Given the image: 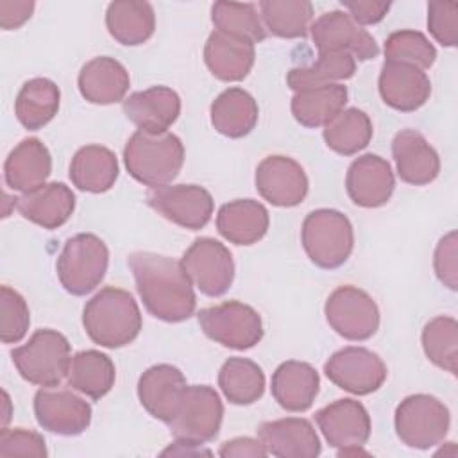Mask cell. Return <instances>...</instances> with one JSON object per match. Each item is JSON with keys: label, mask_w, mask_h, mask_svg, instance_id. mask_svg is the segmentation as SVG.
I'll list each match as a JSON object with an SVG mask.
<instances>
[{"label": "cell", "mask_w": 458, "mask_h": 458, "mask_svg": "<svg viewBox=\"0 0 458 458\" xmlns=\"http://www.w3.org/2000/svg\"><path fill=\"white\" fill-rule=\"evenodd\" d=\"M258 437L267 453L277 458H315L320 454V438L308 419L286 417L259 424Z\"/></svg>", "instance_id": "20"}, {"label": "cell", "mask_w": 458, "mask_h": 458, "mask_svg": "<svg viewBox=\"0 0 458 458\" xmlns=\"http://www.w3.org/2000/svg\"><path fill=\"white\" fill-rule=\"evenodd\" d=\"M267 208L254 199H236L220 206L216 213L218 233L234 245L258 243L268 231Z\"/></svg>", "instance_id": "29"}, {"label": "cell", "mask_w": 458, "mask_h": 458, "mask_svg": "<svg viewBox=\"0 0 458 458\" xmlns=\"http://www.w3.org/2000/svg\"><path fill=\"white\" fill-rule=\"evenodd\" d=\"M385 57L392 63H404L428 70L437 59L433 43L419 30H395L385 39Z\"/></svg>", "instance_id": "42"}, {"label": "cell", "mask_w": 458, "mask_h": 458, "mask_svg": "<svg viewBox=\"0 0 458 458\" xmlns=\"http://www.w3.org/2000/svg\"><path fill=\"white\" fill-rule=\"evenodd\" d=\"M324 374L333 385L349 394L369 395L381 388L388 372L385 361L376 352L349 345L329 356L324 363Z\"/></svg>", "instance_id": "12"}, {"label": "cell", "mask_w": 458, "mask_h": 458, "mask_svg": "<svg viewBox=\"0 0 458 458\" xmlns=\"http://www.w3.org/2000/svg\"><path fill=\"white\" fill-rule=\"evenodd\" d=\"M52 172V156L38 138L21 140L4 163L5 184L20 193L32 191L45 184Z\"/></svg>", "instance_id": "27"}, {"label": "cell", "mask_w": 458, "mask_h": 458, "mask_svg": "<svg viewBox=\"0 0 458 458\" xmlns=\"http://www.w3.org/2000/svg\"><path fill=\"white\" fill-rule=\"evenodd\" d=\"M394 426L404 445L429 449L445 438L451 426V415L447 406L435 395L413 394L397 404Z\"/></svg>", "instance_id": "7"}, {"label": "cell", "mask_w": 458, "mask_h": 458, "mask_svg": "<svg viewBox=\"0 0 458 458\" xmlns=\"http://www.w3.org/2000/svg\"><path fill=\"white\" fill-rule=\"evenodd\" d=\"M258 116V102L243 88L224 89L209 107L211 125L227 138H243L252 132Z\"/></svg>", "instance_id": "30"}, {"label": "cell", "mask_w": 458, "mask_h": 458, "mask_svg": "<svg viewBox=\"0 0 458 458\" xmlns=\"http://www.w3.org/2000/svg\"><path fill=\"white\" fill-rule=\"evenodd\" d=\"M301 242L313 265L326 270L338 268L349 259L354 247L352 224L336 209H315L302 222Z\"/></svg>", "instance_id": "4"}, {"label": "cell", "mask_w": 458, "mask_h": 458, "mask_svg": "<svg viewBox=\"0 0 458 458\" xmlns=\"http://www.w3.org/2000/svg\"><path fill=\"white\" fill-rule=\"evenodd\" d=\"M181 265L191 284L208 297L224 295L234 279L233 254L215 238H197L184 250Z\"/></svg>", "instance_id": "11"}, {"label": "cell", "mask_w": 458, "mask_h": 458, "mask_svg": "<svg viewBox=\"0 0 458 458\" xmlns=\"http://www.w3.org/2000/svg\"><path fill=\"white\" fill-rule=\"evenodd\" d=\"M372 122L369 114L358 107L340 111L327 125H324L326 145L340 154L352 156L363 150L372 140Z\"/></svg>", "instance_id": "38"}, {"label": "cell", "mask_w": 458, "mask_h": 458, "mask_svg": "<svg viewBox=\"0 0 458 458\" xmlns=\"http://www.w3.org/2000/svg\"><path fill=\"white\" fill-rule=\"evenodd\" d=\"M197 318L208 338L229 349L245 351L263 338L259 313L240 301H225L222 304L202 308L197 313Z\"/></svg>", "instance_id": "9"}, {"label": "cell", "mask_w": 458, "mask_h": 458, "mask_svg": "<svg viewBox=\"0 0 458 458\" xmlns=\"http://www.w3.org/2000/svg\"><path fill=\"white\" fill-rule=\"evenodd\" d=\"M0 456H32L45 458L47 444L45 438L30 429L23 428H2L0 431Z\"/></svg>", "instance_id": "45"}, {"label": "cell", "mask_w": 458, "mask_h": 458, "mask_svg": "<svg viewBox=\"0 0 458 458\" xmlns=\"http://www.w3.org/2000/svg\"><path fill=\"white\" fill-rule=\"evenodd\" d=\"M392 156L399 179L408 184H429L440 172V157L437 150L415 129H403L394 136Z\"/></svg>", "instance_id": "23"}, {"label": "cell", "mask_w": 458, "mask_h": 458, "mask_svg": "<svg viewBox=\"0 0 458 458\" xmlns=\"http://www.w3.org/2000/svg\"><path fill=\"white\" fill-rule=\"evenodd\" d=\"M20 376L38 386H57L68 374L70 342L55 329H38L27 344L11 351Z\"/></svg>", "instance_id": "5"}, {"label": "cell", "mask_w": 458, "mask_h": 458, "mask_svg": "<svg viewBox=\"0 0 458 458\" xmlns=\"http://www.w3.org/2000/svg\"><path fill=\"white\" fill-rule=\"evenodd\" d=\"M258 7L265 30L277 38H304L311 27L313 4L308 0H263Z\"/></svg>", "instance_id": "39"}, {"label": "cell", "mask_w": 458, "mask_h": 458, "mask_svg": "<svg viewBox=\"0 0 458 458\" xmlns=\"http://www.w3.org/2000/svg\"><path fill=\"white\" fill-rule=\"evenodd\" d=\"M258 193L277 208L299 206L308 195V175L304 168L288 156H267L254 175Z\"/></svg>", "instance_id": "16"}, {"label": "cell", "mask_w": 458, "mask_h": 458, "mask_svg": "<svg viewBox=\"0 0 458 458\" xmlns=\"http://www.w3.org/2000/svg\"><path fill=\"white\" fill-rule=\"evenodd\" d=\"M184 374L168 363L148 367L138 379V399L141 406L161 422H168L186 390Z\"/></svg>", "instance_id": "21"}, {"label": "cell", "mask_w": 458, "mask_h": 458, "mask_svg": "<svg viewBox=\"0 0 458 458\" xmlns=\"http://www.w3.org/2000/svg\"><path fill=\"white\" fill-rule=\"evenodd\" d=\"M315 420L327 444L338 451L363 447L372 429L367 408L351 397L336 399L335 403L320 408L315 413Z\"/></svg>", "instance_id": "17"}, {"label": "cell", "mask_w": 458, "mask_h": 458, "mask_svg": "<svg viewBox=\"0 0 458 458\" xmlns=\"http://www.w3.org/2000/svg\"><path fill=\"white\" fill-rule=\"evenodd\" d=\"M342 7L358 25H374L386 16L392 4L377 0H345Z\"/></svg>", "instance_id": "47"}, {"label": "cell", "mask_w": 458, "mask_h": 458, "mask_svg": "<svg viewBox=\"0 0 458 458\" xmlns=\"http://www.w3.org/2000/svg\"><path fill=\"white\" fill-rule=\"evenodd\" d=\"M356 72V61L345 52H318L313 64L295 66L286 73V84L290 89L302 91L310 88L340 84V81L351 79Z\"/></svg>", "instance_id": "37"}, {"label": "cell", "mask_w": 458, "mask_h": 458, "mask_svg": "<svg viewBox=\"0 0 458 458\" xmlns=\"http://www.w3.org/2000/svg\"><path fill=\"white\" fill-rule=\"evenodd\" d=\"M123 114L140 131L163 132L179 118L181 98L168 86H152L123 100Z\"/></svg>", "instance_id": "25"}, {"label": "cell", "mask_w": 458, "mask_h": 458, "mask_svg": "<svg viewBox=\"0 0 458 458\" xmlns=\"http://www.w3.org/2000/svg\"><path fill=\"white\" fill-rule=\"evenodd\" d=\"M433 267L438 281L449 290L458 288V240L456 231L440 238L433 256Z\"/></svg>", "instance_id": "46"}, {"label": "cell", "mask_w": 458, "mask_h": 458, "mask_svg": "<svg viewBox=\"0 0 458 458\" xmlns=\"http://www.w3.org/2000/svg\"><path fill=\"white\" fill-rule=\"evenodd\" d=\"M211 21L216 30L242 36L252 43H259L267 38L265 25L254 4L215 2L211 5Z\"/></svg>", "instance_id": "41"}, {"label": "cell", "mask_w": 458, "mask_h": 458, "mask_svg": "<svg viewBox=\"0 0 458 458\" xmlns=\"http://www.w3.org/2000/svg\"><path fill=\"white\" fill-rule=\"evenodd\" d=\"M0 338L4 344H18L30 326V311L25 299L13 288H0Z\"/></svg>", "instance_id": "43"}, {"label": "cell", "mask_w": 458, "mask_h": 458, "mask_svg": "<svg viewBox=\"0 0 458 458\" xmlns=\"http://www.w3.org/2000/svg\"><path fill=\"white\" fill-rule=\"evenodd\" d=\"M324 315L329 327L345 340H369L379 327V308L361 288L338 286L326 301Z\"/></svg>", "instance_id": "10"}, {"label": "cell", "mask_w": 458, "mask_h": 458, "mask_svg": "<svg viewBox=\"0 0 458 458\" xmlns=\"http://www.w3.org/2000/svg\"><path fill=\"white\" fill-rule=\"evenodd\" d=\"M136 290L147 311L165 322H182L195 313L197 297L181 261L148 250L127 256Z\"/></svg>", "instance_id": "1"}, {"label": "cell", "mask_w": 458, "mask_h": 458, "mask_svg": "<svg viewBox=\"0 0 458 458\" xmlns=\"http://www.w3.org/2000/svg\"><path fill=\"white\" fill-rule=\"evenodd\" d=\"M79 91L81 95L98 106H107L123 100L131 86L127 68L109 55L93 57L79 72Z\"/></svg>", "instance_id": "26"}, {"label": "cell", "mask_w": 458, "mask_h": 458, "mask_svg": "<svg viewBox=\"0 0 458 458\" xmlns=\"http://www.w3.org/2000/svg\"><path fill=\"white\" fill-rule=\"evenodd\" d=\"M106 27L120 45H143L152 38L156 29L154 7L140 0L111 2L106 11Z\"/></svg>", "instance_id": "32"}, {"label": "cell", "mask_w": 458, "mask_h": 458, "mask_svg": "<svg viewBox=\"0 0 458 458\" xmlns=\"http://www.w3.org/2000/svg\"><path fill=\"white\" fill-rule=\"evenodd\" d=\"M310 34L318 52H345L360 61L374 59L379 54L374 36L342 9L318 16L311 23Z\"/></svg>", "instance_id": "14"}, {"label": "cell", "mask_w": 458, "mask_h": 458, "mask_svg": "<svg viewBox=\"0 0 458 458\" xmlns=\"http://www.w3.org/2000/svg\"><path fill=\"white\" fill-rule=\"evenodd\" d=\"M222 419L224 404L215 388L208 385H188L166 426L175 440L200 445L218 435Z\"/></svg>", "instance_id": "8"}, {"label": "cell", "mask_w": 458, "mask_h": 458, "mask_svg": "<svg viewBox=\"0 0 458 458\" xmlns=\"http://www.w3.org/2000/svg\"><path fill=\"white\" fill-rule=\"evenodd\" d=\"M218 454L222 458H233V456H256L263 458L267 456V449L261 444V440L250 438V437H236L233 440H227L218 449Z\"/></svg>", "instance_id": "49"}, {"label": "cell", "mask_w": 458, "mask_h": 458, "mask_svg": "<svg viewBox=\"0 0 458 458\" xmlns=\"http://www.w3.org/2000/svg\"><path fill=\"white\" fill-rule=\"evenodd\" d=\"M377 88L383 102L403 113L417 111L431 95V81L424 70L392 61H385L381 66Z\"/></svg>", "instance_id": "19"}, {"label": "cell", "mask_w": 458, "mask_h": 458, "mask_svg": "<svg viewBox=\"0 0 458 458\" xmlns=\"http://www.w3.org/2000/svg\"><path fill=\"white\" fill-rule=\"evenodd\" d=\"M320 377L306 361H283L272 374L270 390L276 403L286 411H306L318 395Z\"/></svg>", "instance_id": "28"}, {"label": "cell", "mask_w": 458, "mask_h": 458, "mask_svg": "<svg viewBox=\"0 0 458 458\" xmlns=\"http://www.w3.org/2000/svg\"><path fill=\"white\" fill-rule=\"evenodd\" d=\"M254 43L234 34L213 30L204 45V63L224 82L243 81L254 66Z\"/></svg>", "instance_id": "24"}, {"label": "cell", "mask_w": 458, "mask_h": 458, "mask_svg": "<svg viewBox=\"0 0 458 458\" xmlns=\"http://www.w3.org/2000/svg\"><path fill=\"white\" fill-rule=\"evenodd\" d=\"M66 379L73 390L97 401L104 397L114 385V363L107 354L97 349L79 351L70 360Z\"/></svg>", "instance_id": "34"}, {"label": "cell", "mask_w": 458, "mask_h": 458, "mask_svg": "<svg viewBox=\"0 0 458 458\" xmlns=\"http://www.w3.org/2000/svg\"><path fill=\"white\" fill-rule=\"evenodd\" d=\"M109 265V250L104 240L91 233H79L66 240L57 263L61 286L72 295L93 292L104 279Z\"/></svg>", "instance_id": "6"}, {"label": "cell", "mask_w": 458, "mask_h": 458, "mask_svg": "<svg viewBox=\"0 0 458 458\" xmlns=\"http://www.w3.org/2000/svg\"><path fill=\"white\" fill-rule=\"evenodd\" d=\"M148 206L163 218L191 231L202 229L213 215V197L199 184H166L152 188Z\"/></svg>", "instance_id": "13"}, {"label": "cell", "mask_w": 458, "mask_h": 458, "mask_svg": "<svg viewBox=\"0 0 458 458\" xmlns=\"http://www.w3.org/2000/svg\"><path fill=\"white\" fill-rule=\"evenodd\" d=\"M123 163L132 179L143 186L159 188L170 184L184 163V145L170 131H136L123 147Z\"/></svg>", "instance_id": "3"}, {"label": "cell", "mask_w": 458, "mask_h": 458, "mask_svg": "<svg viewBox=\"0 0 458 458\" xmlns=\"http://www.w3.org/2000/svg\"><path fill=\"white\" fill-rule=\"evenodd\" d=\"M14 208L29 222L52 231L64 225L73 215L75 195L64 182H45L43 186L16 197Z\"/></svg>", "instance_id": "22"}, {"label": "cell", "mask_w": 458, "mask_h": 458, "mask_svg": "<svg viewBox=\"0 0 458 458\" xmlns=\"http://www.w3.org/2000/svg\"><path fill=\"white\" fill-rule=\"evenodd\" d=\"M118 159L102 145L81 147L70 163V179L75 188L88 193H104L118 179Z\"/></svg>", "instance_id": "31"}, {"label": "cell", "mask_w": 458, "mask_h": 458, "mask_svg": "<svg viewBox=\"0 0 458 458\" xmlns=\"http://www.w3.org/2000/svg\"><path fill=\"white\" fill-rule=\"evenodd\" d=\"M36 4L32 0H2L0 2V27L14 30L30 20Z\"/></svg>", "instance_id": "48"}, {"label": "cell", "mask_w": 458, "mask_h": 458, "mask_svg": "<svg viewBox=\"0 0 458 458\" xmlns=\"http://www.w3.org/2000/svg\"><path fill=\"white\" fill-rule=\"evenodd\" d=\"M428 30L442 47L458 43V4L435 0L428 4Z\"/></svg>", "instance_id": "44"}, {"label": "cell", "mask_w": 458, "mask_h": 458, "mask_svg": "<svg viewBox=\"0 0 458 458\" xmlns=\"http://www.w3.org/2000/svg\"><path fill=\"white\" fill-rule=\"evenodd\" d=\"M82 326L93 344L118 349L138 338L141 313L138 302L127 290L106 286L86 302Z\"/></svg>", "instance_id": "2"}, {"label": "cell", "mask_w": 458, "mask_h": 458, "mask_svg": "<svg viewBox=\"0 0 458 458\" xmlns=\"http://www.w3.org/2000/svg\"><path fill=\"white\" fill-rule=\"evenodd\" d=\"M422 349L426 358L438 369L456 376L458 370V324L453 317L431 318L422 329Z\"/></svg>", "instance_id": "40"}, {"label": "cell", "mask_w": 458, "mask_h": 458, "mask_svg": "<svg viewBox=\"0 0 458 458\" xmlns=\"http://www.w3.org/2000/svg\"><path fill=\"white\" fill-rule=\"evenodd\" d=\"M34 415L43 429L63 437H75L88 429L91 406L68 388L43 386L34 395Z\"/></svg>", "instance_id": "15"}, {"label": "cell", "mask_w": 458, "mask_h": 458, "mask_svg": "<svg viewBox=\"0 0 458 458\" xmlns=\"http://www.w3.org/2000/svg\"><path fill=\"white\" fill-rule=\"evenodd\" d=\"M61 91L57 84L45 77L27 81L14 100V114L18 122L29 129H43L59 111Z\"/></svg>", "instance_id": "33"}, {"label": "cell", "mask_w": 458, "mask_h": 458, "mask_svg": "<svg viewBox=\"0 0 458 458\" xmlns=\"http://www.w3.org/2000/svg\"><path fill=\"white\" fill-rule=\"evenodd\" d=\"M395 188V177L386 159L377 154H363L356 157L345 175V190L349 199L360 208L385 206Z\"/></svg>", "instance_id": "18"}, {"label": "cell", "mask_w": 458, "mask_h": 458, "mask_svg": "<svg viewBox=\"0 0 458 458\" xmlns=\"http://www.w3.org/2000/svg\"><path fill=\"white\" fill-rule=\"evenodd\" d=\"M218 386L229 403L247 406L263 397L265 374L252 360L233 356L218 370Z\"/></svg>", "instance_id": "36"}, {"label": "cell", "mask_w": 458, "mask_h": 458, "mask_svg": "<svg viewBox=\"0 0 458 458\" xmlns=\"http://www.w3.org/2000/svg\"><path fill=\"white\" fill-rule=\"evenodd\" d=\"M347 88L344 84H327L297 91L292 97V114L304 127L327 125L347 104Z\"/></svg>", "instance_id": "35"}]
</instances>
